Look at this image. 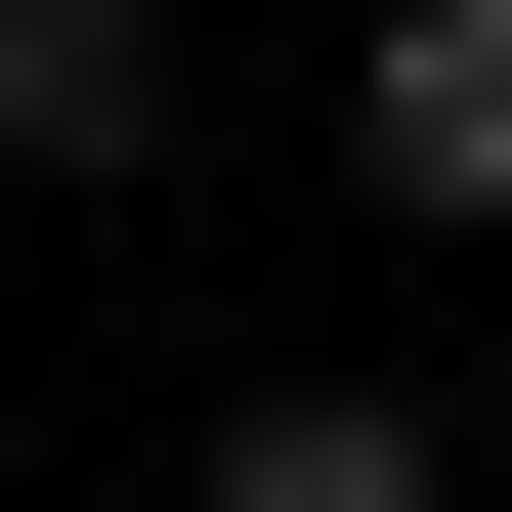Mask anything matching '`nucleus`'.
Masks as SVG:
<instances>
[{"mask_svg":"<svg viewBox=\"0 0 512 512\" xmlns=\"http://www.w3.org/2000/svg\"><path fill=\"white\" fill-rule=\"evenodd\" d=\"M214 512H470V427H427V384H256V427H214Z\"/></svg>","mask_w":512,"mask_h":512,"instance_id":"obj_3","label":"nucleus"},{"mask_svg":"<svg viewBox=\"0 0 512 512\" xmlns=\"http://www.w3.org/2000/svg\"><path fill=\"white\" fill-rule=\"evenodd\" d=\"M0 171H171V0H0Z\"/></svg>","mask_w":512,"mask_h":512,"instance_id":"obj_2","label":"nucleus"},{"mask_svg":"<svg viewBox=\"0 0 512 512\" xmlns=\"http://www.w3.org/2000/svg\"><path fill=\"white\" fill-rule=\"evenodd\" d=\"M342 171H384V214H512V0H384V43H342Z\"/></svg>","mask_w":512,"mask_h":512,"instance_id":"obj_1","label":"nucleus"}]
</instances>
